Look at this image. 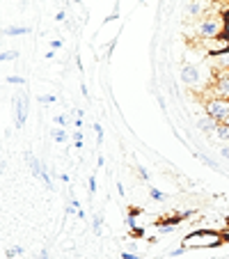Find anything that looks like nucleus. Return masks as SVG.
I'll return each instance as SVG.
<instances>
[{"label":"nucleus","mask_w":229,"mask_h":259,"mask_svg":"<svg viewBox=\"0 0 229 259\" xmlns=\"http://www.w3.org/2000/svg\"><path fill=\"white\" fill-rule=\"evenodd\" d=\"M14 106H16V128H23L25 115H28V101L19 97V99L14 101Z\"/></svg>","instance_id":"obj_8"},{"label":"nucleus","mask_w":229,"mask_h":259,"mask_svg":"<svg viewBox=\"0 0 229 259\" xmlns=\"http://www.w3.org/2000/svg\"><path fill=\"white\" fill-rule=\"evenodd\" d=\"M206 64H209V71H229V51L218 55H206Z\"/></svg>","instance_id":"obj_7"},{"label":"nucleus","mask_w":229,"mask_h":259,"mask_svg":"<svg viewBox=\"0 0 229 259\" xmlns=\"http://www.w3.org/2000/svg\"><path fill=\"white\" fill-rule=\"evenodd\" d=\"M202 94H206V99H229V71L211 73V80Z\"/></svg>","instance_id":"obj_3"},{"label":"nucleus","mask_w":229,"mask_h":259,"mask_svg":"<svg viewBox=\"0 0 229 259\" xmlns=\"http://www.w3.org/2000/svg\"><path fill=\"white\" fill-rule=\"evenodd\" d=\"M51 133H53V140L55 142H60V145H62V142H67V131H64V126H58V128H53V131H51Z\"/></svg>","instance_id":"obj_12"},{"label":"nucleus","mask_w":229,"mask_h":259,"mask_svg":"<svg viewBox=\"0 0 229 259\" xmlns=\"http://www.w3.org/2000/svg\"><path fill=\"white\" fill-rule=\"evenodd\" d=\"M7 37H23V34H30V28H23V25H14V28L5 30Z\"/></svg>","instance_id":"obj_11"},{"label":"nucleus","mask_w":229,"mask_h":259,"mask_svg":"<svg viewBox=\"0 0 229 259\" xmlns=\"http://www.w3.org/2000/svg\"><path fill=\"white\" fill-rule=\"evenodd\" d=\"M73 145H76V149H83V131L80 128H73Z\"/></svg>","instance_id":"obj_14"},{"label":"nucleus","mask_w":229,"mask_h":259,"mask_svg":"<svg viewBox=\"0 0 229 259\" xmlns=\"http://www.w3.org/2000/svg\"><path fill=\"white\" fill-rule=\"evenodd\" d=\"M181 80H184V85H188V88L200 90L202 92V88H200V80H202L200 67H195V64H186V67L181 69Z\"/></svg>","instance_id":"obj_6"},{"label":"nucleus","mask_w":229,"mask_h":259,"mask_svg":"<svg viewBox=\"0 0 229 259\" xmlns=\"http://www.w3.org/2000/svg\"><path fill=\"white\" fill-rule=\"evenodd\" d=\"M186 250H188V248H184V245H181V248H176V250H172V257H181V254H184L186 252Z\"/></svg>","instance_id":"obj_29"},{"label":"nucleus","mask_w":229,"mask_h":259,"mask_svg":"<svg viewBox=\"0 0 229 259\" xmlns=\"http://www.w3.org/2000/svg\"><path fill=\"white\" fill-rule=\"evenodd\" d=\"M202 51H204V55H218V53H224V51H229V37H224V34H220V37H213V39H204L200 41Z\"/></svg>","instance_id":"obj_5"},{"label":"nucleus","mask_w":229,"mask_h":259,"mask_svg":"<svg viewBox=\"0 0 229 259\" xmlns=\"http://www.w3.org/2000/svg\"><path fill=\"white\" fill-rule=\"evenodd\" d=\"M213 131H215V138H218L220 142L229 145V126H227V124H218V126H215Z\"/></svg>","instance_id":"obj_10"},{"label":"nucleus","mask_w":229,"mask_h":259,"mask_svg":"<svg viewBox=\"0 0 229 259\" xmlns=\"http://www.w3.org/2000/svg\"><path fill=\"white\" fill-rule=\"evenodd\" d=\"M16 55H19L16 51H3V53H0V62H12Z\"/></svg>","instance_id":"obj_17"},{"label":"nucleus","mask_w":229,"mask_h":259,"mask_svg":"<svg viewBox=\"0 0 229 259\" xmlns=\"http://www.w3.org/2000/svg\"><path fill=\"white\" fill-rule=\"evenodd\" d=\"M224 124H227V126H229V117H227V119H224Z\"/></svg>","instance_id":"obj_33"},{"label":"nucleus","mask_w":229,"mask_h":259,"mask_svg":"<svg viewBox=\"0 0 229 259\" xmlns=\"http://www.w3.org/2000/svg\"><path fill=\"white\" fill-rule=\"evenodd\" d=\"M37 259H51V257H49V250L44 248V250H41V252H39V257H37Z\"/></svg>","instance_id":"obj_31"},{"label":"nucleus","mask_w":229,"mask_h":259,"mask_svg":"<svg viewBox=\"0 0 229 259\" xmlns=\"http://www.w3.org/2000/svg\"><path fill=\"white\" fill-rule=\"evenodd\" d=\"M119 257H122V259H140V252H128V250H124Z\"/></svg>","instance_id":"obj_23"},{"label":"nucleus","mask_w":229,"mask_h":259,"mask_svg":"<svg viewBox=\"0 0 229 259\" xmlns=\"http://www.w3.org/2000/svg\"><path fill=\"white\" fill-rule=\"evenodd\" d=\"M142 236H145V230H142L140 225L133 227V230H131V239H142Z\"/></svg>","instance_id":"obj_21"},{"label":"nucleus","mask_w":229,"mask_h":259,"mask_svg":"<svg viewBox=\"0 0 229 259\" xmlns=\"http://www.w3.org/2000/svg\"><path fill=\"white\" fill-rule=\"evenodd\" d=\"M25 161H28L30 172H32L34 177H41V175H44V165H41V163L37 161V158H34V156H30V154H28V156H25Z\"/></svg>","instance_id":"obj_9"},{"label":"nucleus","mask_w":229,"mask_h":259,"mask_svg":"<svg viewBox=\"0 0 229 259\" xmlns=\"http://www.w3.org/2000/svg\"><path fill=\"white\" fill-rule=\"evenodd\" d=\"M204 115H209L215 124H224V119L229 117V99H206Z\"/></svg>","instance_id":"obj_4"},{"label":"nucleus","mask_w":229,"mask_h":259,"mask_svg":"<svg viewBox=\"0 0 229 259\" xmlns=\"http://www.w3.org/2000/svg\"><path fill=\"white\" fill-rule=\"evenodd\" d=\"M55 21H64V12H58V14H55Z\"/></svg>","instance_id":"obj_32"},{"label":"nucleus","mask_w":229,"mask_h":259,"mask_svg":"<svg viewBox=\"0 0 229 259\" xmlns=\"http://www.w3.org/2000/svg\"><path fill=\"white\" fill-rule=\"evenodd\" d=\"M87 184H89V195H94V193H97V177L94 175H89V179H87Z\"/></svg>","instance_id":"obj_19"},{"label":"nucleus","mask_w":229,"mask_h":259,"mask_svg":"<svg viewBox=\"0 0 229 259\" xmlns=\"http://www.w3.org/2000/svg\"><path fill=\"white\" fill-rule=\"evenodd\" d=\"M149 195H151V200H156V202H165V195H163V193L158 191L156 186H149Z\"/></svg>","instance_id":"obj_16"},{"label":"nucleus","mask_w":229,"mask_h":259,"mask_svg":"<svg viewBox=\"0 0 229 259\" xmlns=\"http://www.w3.org/2000/svg\"><path fill=\"white\" fill-rule=\"evenodd\" d=\"M7 83H12V85H25V78H21V76H7Z\"/></svg>","instance_id":"obj_22"},{"label":"nucleus","mask_w":229,"mask_h":259,"mask_svg":"<svg viewBox=\"0 0 229 259\" xmlns=\"http://www.w3.org/2000/svg\"><path fill=\"white\" fill-rule=\"evenodd\" d=\"M55 124H58V126H64V128H67V126H69V117H67V115H58V117H55Z\"/></svg>","instance_id":"obj_20"},{"label":"nucleus","mask_w":229,"mask_h":259,"mask_svg":"<svg viewBox=\"0 0 229 259\" xmlns=\"http://www.w3.org/2000/svg\"><path fill=\"white\" fill-rule=\"evenodd\" d=\"M62 39H51V51H60V49H62Z\"/></svg>","instance_id":"obj_25"},{"label":"nucleus","mask_w":229,"mask_h":259,"mask_svg":"<svg viewBox=\"0 0 229 259\" xmlns=\"http://www.w3.org/2000/svg\"><path fill=\"white\" fill-rule=\"evenodd\" d=\"M138 175H140L142 181H149V172H147L145 167H138Z\"/></svg>","instance_id":"obj_28"},{"label":"nucleus","mask_w":229,"mask_h":259,"mask_svg":"<svg viewBox=\"0 0 229 259\" xmlns=\"http://www.w3.org/2000/svg\"><path fill=\"white\" fill-rule=\"evenodd\" d=\"M224 23H227V16L224 14H209L202 16V19L195 21V28H193V34H195L200 41L204 39H213V37H220L224 34Z\"/></svg>","instance_id":"obj_2"},{"label":"nucleus","mask_w":229,"mask_h":259,"mask_svg":"<svg viewBox=\"0 0 229 259\" xmlns=\"http://www.w3.org/2000/svg\"><path fill=\"white\" fill-rule=\"evenodd\" d=\"M41 103H55L58 101V97H53V94H49V97H39Z\"/></svg>","instance_id":"obj_27"},{"label":"nucleus","mask_w":229,"mask_h":259,"mask_svg":"<svg viewBox=\"0 0 229 259\" xmlns=\"http://www.w3.org/2000/svg\"><path fill=\"white\" fill-rule=\"evenodd\" d=\"M23 252H25V250L21 248V245H16V248H7L5 250V259H14L16 254H23Z\"/></svg>","instance_id":"obj_15"},{"label":"nucleus","mask_w":229,"mask_h":259,"mask_svg":"<svg viewBox=\"0 0 229 259\" xmlns=\"http://www.w3.org/2000/svg\"><path fill=\"white\" fill-rule=\"evenodd\" d=\"M197 126H200L202 131H209V128H215V126H218V124H215L213 119L209 117V115H204V117H202L200 122H197Z\"/></svg>","instance_id":"obj_13"},{"label":"nucleus","mask_w":229,"mask_h":259,"mask_svg":"<svg viewBox=\"0 0 229 259\" xmlns=\"http://www.w3.org/2000/svg\"><path fill=\"white\" fill-rule=\"evenodd\" d=\"M211 3H222V0H211Z\"/></svg>","instance_id":"obj_34"},{"label":"nucleus","mask_w":229,"mask_h":259,"mask_svg":"<svg viewBox=\"0 0 229 259\" xmlns=\"http://www.w3.org/2000/svg\"><path fill=\"white\" fill-rule=\"evenodd\" d=\"M94 131H97V142L101 145V140H103V128H101V124H94Z\"/></svg>","instance_id":"obj_24"},{"label":"nucleus","mask_w":229,"mask_h":259,"mask_svg":"<svg viewBox=\"0 0 229 259\" xmlns=\"http://www.w3.org/2000/svg\"><path fill=\"white\" fill-rule=\"evenodd\" d=\"M220 156H222V158H229V145H222V149H220Z\"/></svg>","instance_id":"obj_30"},{"label":"nucleus","mask_w":229,"mask_h":259,"mask_svg":"<svg viewBox=\"0 0 229 259\" xmlns=\"http://www.w3.org/2000/svg\"><path fill=\"white\" fill-rule=\"evenodd\" d=\"M126 225H128V230H133V227H138V223H135V215H131V213L126 215Z\"/></svg>","instance_id":"obj_26"},{"label":"nucleus","mask_w":229,"mask_h":259,"mask_svg":"<svg viewBox=\"0 0 229 259\" xmlns=\"http://www.w3.org/2000/svg\"><path fill=\"white\" fill-rule=\"evenodd\" d=\"M92 227H94V234H101V215H94V220H92Z\"/></svg>","instance_id":"obj_18"},{"label":"nucleus","mask_w":229,"mask_h":259,"mask_svg":"<svg viewBox=\"0 0 229 259\" xmlns=\"http://www.w3.org/2000/svg\"><path fill=\"white\" fill-rule=\"evenodd\" d=\"M229 234H222L218 230H193L184 236V248L188 250H206V248H220L227 243Z\"/></svg>","instance_id":"obj_1"}]
</instances>
